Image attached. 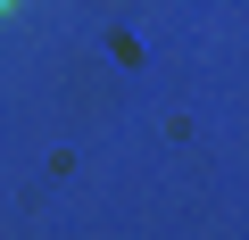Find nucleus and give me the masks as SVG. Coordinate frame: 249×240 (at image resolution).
Here are the masks:
<instances>
[{
  "mask_svg": "<svg viewBox=\"0 0 249 240\" xmlns=\"http://www.w3.org/2000/svg\"><path fill=\"white\" fill-rule=\"evenodd\" d=\"M0 17H9V0H0Z\"/></svg>",
  "mask_w": 249,
  "mask_h": 240,
  "instance_id": "nucleus-1",
  "label": "nucleus"
}]
</instances>
